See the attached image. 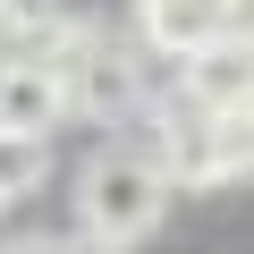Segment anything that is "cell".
Masks as SVG:
<instances>
[{
    "label": "cell",
    "mask_w": 254,
    "mask_h": 254,
    "mask_svg": "<svg viewBox=\"0 0 254 254\" xmlns=\"http://www.w3.org/2000/svg\"><path fill=\"white\" fill-rule=\"evenodd\" d=\"M170 212V170L144 153V144H102L85 170H76V220H85V246H144Z\"/></svg>",
    "instance_id": "cell-1"
},
{
    "label": "cell",
    "mask_w": 254,
    "mask_h": 254,
    "mask_svg": "<svg viewBox=\"0 0 254 254\" xmlns=\"http://www.w3.org/2000/svg\"><path fill=\"white\" fill-rule=\"evenodd\" d=\"M60 93H68V119H136L144 110V68L110 26H76L68 51L51 60Z\"/></svg>",
    "instance_id": "cell-2"
},
{
    "label": "cell",
    "mask_w": 254,
    "mask_h": 254,
    "mask_svg": "<svg viewBox=\"0 0 254 254\" xmlns=\"http://www.w3.org/2000/svg\"><path fill=\"white\" fill-rule=\"evenodd\" d=\"M136 26H144V43H153V51L195 60L203 43L237 34V0H136Z\"/></svg>",
    "instance_id": "cell-3"
},
{
    "label": "cell",
    "mask_w": 254,
    "mask_h": 254,
    "mask_svg": "<svg viewBox=\"0 0 254 254\" xmlns=\"http://www.w3.org/2000/svg\"><path fill=\"white\" fill-rule=\"evenodd\" d=\"M0 127H9V136H51V127H68L60 76L34 68V60H9L0 68Z\"/></svg>",
    "instance_id": "cell-4"
},
{
    "label": "cell",
    "mask_w": 254,
    "mask_h": 254,
    "mask_svg": "<svg viewBox=\"0 0 254 254\" xmlns=\"http://www.w3.org/2000/svg\"><path fill=\"white\" fill-rule=\"evenodd\" d=\"M43 170H51V136H9L0 127V195L43 187Z\"/></svg>",
    "instance_id": "cell-5"
},
{
    "label": "cell",
    "mask_w": 254,
    "mask_h": 254,
    "mask_svg": "<svg viewBox=\"0 0 254 254\" xmlns=\"http://www.w3.org/2000/svg\"><path fill=\"white\" fill-rule=\"evenodd\" d=\"M0 254H68V246H60V237H9Z\"/></svg>",
    "instance_id": "cell-6"
},
{
    "label": "cell",
    "mask_w": 254,
    "mask_h": 254,
    "mask_svg": "<svg viewBox=\"0 0 254 254\" xmlns=\"http://www.w3.org/2000/svg\"><path fill=\"white\" fill-rule=\"evenodd\" d=\"M17 9H26V0H0V34H9V17H17Z\"/></svg>",
    "instance_id": "cell-7"
},
{
    "label": "cell",
    "mask_w": 254,
    "mask_h": 254,
    "mask_svg": "<svg viewBox=\"0 0 254 254\" xmlns=\"http://www.w3.org/2000/svg\"><path fill=\"white\" fill-rule=\"evenodd\" d=\"M68 254H110V246H68Z\"/></svg>",
    "instance_id": "cell-8"
},
{
    "label": "cell",
    "mask_w": 254,
    "mask_h": 254,
    "mask_svg": "<svg viewBox=\"0 0 254 254\" xmlns=\"http://www.w3.org/2000/svg\"><path fill=\"white\" fill-rule=\"evenodd\" d=\"M0 212H9V195H0Z\"/></svg>",
    "instance_id": "cell-9"
}]
</instances>
